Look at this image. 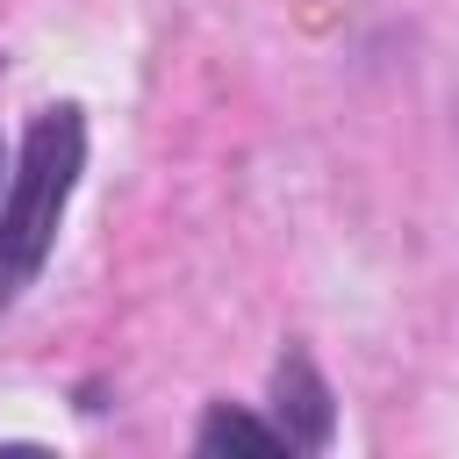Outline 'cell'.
I'll return each instance as SVG.
<instances>
[{"label": "cell", "mask_w": 459, "mask_h": 459, "mask_svg": "<svg viewBox=\"0 0 459 459\" xmlns=\"http://www.w3.org/2000/svg\"><path fill=\"white\" fill-rule=\"evenodd\" d=\"M86 172V115L79 108H43L22 129L14 172H7V201H0V308H14L65 222V201Z\"/></svg>", "instance_id": "6da1fadb"}, {"label": "cell", "mask_w": 459, "mask_h": 459, "mask_svg": "<svg viewBox=\"0 0 459 459\" xmlns=\"http://www.w3.org/2000/svg\"><path fill=\"white\" fill-rule=\"evenodd\" d=\"M273 423L287 430V452H323L330 445L337 402H330V380L308 366V351H287L273 366Z\"/></svg>", "instance_id": "7a4b0ae2"}, {"label": "cell", "mask_w": 459, "mask_h": 459, "mask_svg": "<svg viewBox=\"0 0 459 459\" xmlns=\"http://www.w3.org/2000/svg\"><path fill=\"white\" fill-rule=\"evenodd\" d=\"M222 445H244V452H280V445H287V430H280V423H265V416H251V409L215 402V409L201 416V430H194V452H222Z\"/></svg>", "instance_id": "3957f363"}, {"label": "cell", "mask_w": 459, "mask_h": 459, "mask_svg": "<svg viewBox=\"0 0 459 459\" xmlns=\"http://www.w3.org/2000/svg\"><path fill=\"white\" fill-rule=\"evenodd\" d=\"M452 108H459V93H452Z\"/></svg>", "instance_id": "277c9868"}]
</instances>
